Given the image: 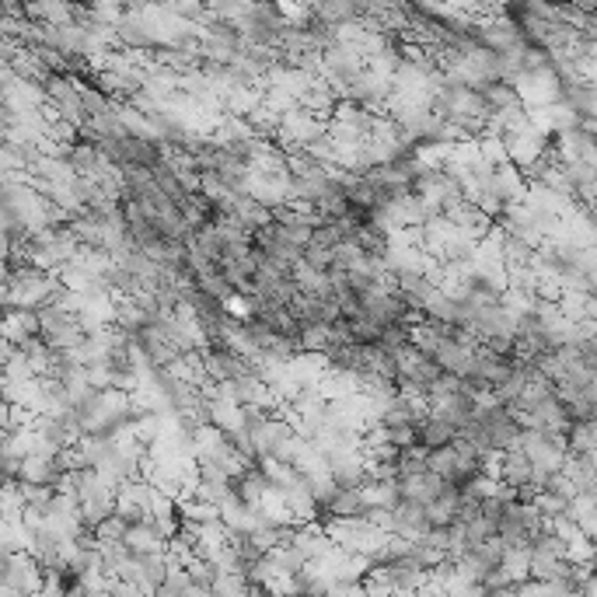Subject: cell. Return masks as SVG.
I'll return each mask as SVG.
<instances>
[{
    "label": "cell",
    "mask_w": 597,
    "mask_h": 597,
    "mask_svg": "<svg viewBox=\"0 0 597 597\" xmlns=\"http://www.w3.org/2000/svg\"><path fill=\"white\" fill-rule=\"evenodd\" d=\"M123 545L130 549V556H137V559L161 556V552H165V538H161V531L154 528V524H137V528H130Z\"/></svg>",
    "instance_id": "obj_1"
},
{
    "label": "cell",
    "mask_w": 597,
    "mask_h": 597,
    "mask_svg": "<svg viewBox=\"0 0 597 597\" xmlns=\"http://www.w3.org/2000/svg\"><path fill=\"white\" fill-rule=\"evenodd\" d=\"M454 440H458V426H454L451 419L437 416V412H430L426 423L419 426V444L430 447V451H437V447H451Z\"/></svg>",
    "instance_id": "obj_2"
},
{
    "label": "cell",
    "mask_w": 597,
    "mask_h": 597,
    "mask_svg": "<svg viewBox=\"0 0 597 597\" xmlns=\"http://www.w3.org/2000/svg\"><path fill=\"white\" fill-rule=\"evenodd\" d=\"M140 566H144V587L151 594H158L161 587L168 584V577H172V563H168L165 552H161V556H144Z\"/></svg>",
    "instance_id": "obj_3"
},
{
    "label": "cell",
    "mask_w": 597,
    "mask_h": 597,
    "mask_svg": "<svg viewBox=\"0 0 597 597\" xmlns=\"http://www.w3.org/2000/svg\"><path fill=\"white\" fill-rule=\"evenodd\" d=\"M315 14H322L325 21H346V18H353V14H360V7H353V4H325V7H315Z\"/></svg>",
    "instance_id": "obj_4"
},
{
    "label": "cell",
    "mask_w": 597,
    "mask_h": 597,
    "mask_svg": "<svg viewBox=\"0 0 597 597\" xmlns=\"http://www.w3.org/2000/svg\"><path fill=\"white\" fill-rule=\"evenodd\" d=\"M109 597H154L144 584H126V580H112V587H105Z\"/></svg>",
    "instance_id": "obj_5"
}]
</instances>
